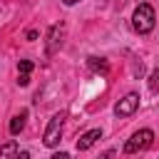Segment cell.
<instances>
[{"label": "cell", "instance_id": "6da1fadb", "mask_svg": "<svg viewBox=\"0 0 159 159\" xmlns=\"http://www.w3.org/2000/svg\"><path fill=\"white\" fill-rule=\"evenodd\" d=\"M154 22H157L154 7H152V5H147V2H142V5L134 10V15H132V27H134L139 35L152 32V30H154Z\"/></svg>", "mask_w": 159, "mask_h": 159}, {"label": "cell", "instance_id": "7a4b0ae2", "mask_svg": "<svg viewBox=\"0 0 159 159\" xmlns=\"http://www.w3.org/2000/svg\"><path fill=\"white\" fill-rule=\"evenodd\" d=\"M152 142H154V132H152V129H139V132H134V134L127 139L124 152H127V154L144 152V149H149V147H152Z\"/></svg>", "mask_w": 159, "mask_h": 159}, {"label": "cell", "instance_id": "3957f363", "mask_svg": "<svg viewBox=\"0 0 159 159\" xmlns=\"http://www.w3.org/2000/svg\"><path fill=\"white\" fill-rule=\"evenodd\" d=\"M62 122H65V112H57V114L50 119V124H47V129H45V137H42V144H45V147H57V144H60Z\"/></svg>", "mask_w": 159, "mask_h": 159}, {"label": "cell", "instance_id": "277c9868", "mask_svg": "<svg viewBox=\"0 0 159 159\" xmlns=\"http://www.w3.org/2000/svg\"><path fill=\"white\" fill-rule=\"evenodd\" d=\"M62 40H65V25H62V22H57V25H52V27H50V32H47V47H45L47 57H50V55H55V52L62 47Z\"/></svg>", "mask_w": 159, "mask_h": 159}, {"label": "cell", "instance_id": "5b68a950", "mask_svg": "<svg viewBox=\"0 0 159 159\" xmlns=\"http://www.w3.org/2000/svg\"><path fill=\"white\" fill-rule=\"evenodd\" d=\"M137 107H139V94H137V92H129V94H124V97L117 102L114 114H117V117H129V114L137 112Z\"/></svg>", "mask_w": 159, "mask_h": 159}, {"label": "cell", "instance_id": "8992f818", "mask_svg": "<svg viewBox=\"0 0 159 159\" xmlns=\"http://www.w3.org/2000/svg\"><path fill=\"white\" fill-rule=\"evenodd\" d=\"M97 139H102V129H89V132H84V134L77 139V149H80V152H87L89 147H94Z\"/></svg>", "mask_w": 159, "mask_h": 159}, {"label": "cell", "instance_id": "52a82bcc", "mask_svg": "<svg viewBox=\"0 0 159 159\" xmlns=\"http://www.w3.org/2000/svg\"><path fill=\"white\" fill-rule=\"evenodd\" d=\"M87 67L92 72H99V75H107L109 72V65H107L104 57H87Z\"/></svg>", "mask_w": 159, "mask_h": 159}, {"label": "cell", "instance_id": "ba28073f", "mask_svg": "<svg viewBox=\"0 0 159 159\" xmlns=\"http://www.w3.org/2000/svg\"><path fill=\"white\" fill-rule=\"evenodd\" d=\"M25 119H27V112H20L10 119V134H20L25 129Z\"/></svg>", "mask_w": 159, "mask_h": 159}, {"label": "cell", "instance_id": "9c48e42d", "mask_svg": "<svg viewBox=\"0 0 159 159\" xmlns=\"http://www.w3.org/2000/svg\"><path fill=\"white\" fill-rule=\"evenodd\" d=\"M15 157H17V144L10 139L0 147V159H15Z\"/></svg>", "mask_w": 159, "mask_h": 159}, {"label": "cell", "instance_id": "30bf717a", "mask_svg": "<svg viewBox=\"0 0 159 159\" xmlns=\"http://www.w3.org/2000/svg\"><path fill=\"white\" fill-rule=\"evenodd\" d=\"M149 89H152L154 94H159V67L152 70V75H149Z\"/></svg>", "mask_w": 159, "mask_h": 159}, {"label": "cell", "instance_id": "8fae6325", "mask_svg": "<svg viewBox=\"0 0 159 159\" xmlns=\"http://www.w3.org/2000/svg\"><path fill=\"white\" fill-rule=\"evenodd\" d=\"M17 72L30 75V72H32V62H30V60H20V62H17Z\"/></svg>", "mask_w": 159, "mask_h": 159}, {"label": "cell", "instance_id": "7c38bea8", "mask_svg": "<svg viewBox=\"0 0 159 159\" xmlns=\"http://www.w3.org/2000/svg\"><path fill=\"white\" fill-rule=\"evenodd\" d=\"M17 84H20V87H27V84H30V75L17 72Z\"/></svg>", "mask_w": 159, "mask_h": 159}, {"label": "cell", "instance_id": "4fadbf2b", "mask_svg": "<svg viewBox=\"0 0 159 159\" xmlns=\"http://www.w3.org/2000/svg\"><path fill=\"white\" fill-rule=\"evenodd\" d=\"M50 159H70V154H67V152H57V154H52Z\"/></svg>", "mask_w": 159, "mask_h": 159}, {"label": "cell", "instance_id": "5bb4252c", "mask_svg": "<svg viewBox=\"0 0 159 159\" xmlns=\"http://www.w3.org/2000/svg\"><path fill=\"white\" fill-rule=\"evenodd\" d=\"M27 40H37V30H27Z\"/></svg>", "mask_w": 159, "mask_h": 159}, {"label": "cell", "instance_id": "9a60e30c", "mask_svg": "<svg viewBox=\"0 0 159 159\" xmlns=\"http://www.w3.org/2000/svg\"><path fill=\"white\" fill-rule=\"evenodd\" d=\"M15 159H30V152H20V154H17Z\"/></svg>", "mask_w": 159, "mask_h": 159}, {"label": "cell", "instance_id": "2e32d148", "mask_svg": "<svg viewBox=\"0 0 159 159\" xmlns=\"http://www.w3.org/2000/svg\"><path fill=\"white\" fill-rule=\"evenodd\" d=\"M65 5H75V2H80V0H62Z\"/></svg>", "mask_w": 159, "mask_h": 159}]
</instances>
